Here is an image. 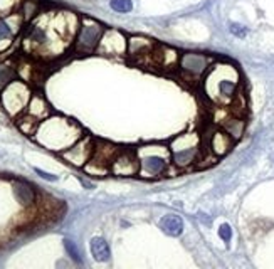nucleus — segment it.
Masks as SVG:
<instances>
[{
    "label": "nucleus",
    "mask_w": 274,
    "mask_h": 269,
    "mask_svg": "<svg viewBox=\"0 0 274 269\" xmlns=\"http://www.w3.org/2000/svg\"><path fill=\"white\" fill-rule=\"evenodd\" d=\"M103 36V27L98 22L94 21H89V22H84V24L81 25V29H79V34H78V39H76V52H79V54H89V52L94 51V47L98 45Z\"/></svg>",
    "instance_id": "f257e3e1"
},
{
    "label": "nucleus",
    "mask_w": 274,
    "mask_h": 269,
    "mask_svg": "<svg viewBox=\"0 0 274 269\" xmlns=\"http://www.w3.org/2000/svg\"><path fill=\"white\" fill-rule=\"evenodd\" d=\"M209 64H211V59L207 56L195 54V52H189V54H184L180 58V69L192 78H199L207 69Z\"/></svg>",
    "instance_id": "f03ea898"
},
{
    "label": "nucleus",
    "mask_w": 274,
    "mask_h": 269,
    "mask_svg": "<svg viewBox=\"0 0 274 269\" xmlns=\"http://www.w3.org/2000/svg\"><path fill=\"white\" fill-rule=\"evenodd\" d=\"M140 166L145 173H148V177H158L167 170L169 162L160 155H148V157H143L140 160Z\"/></svg>",
    "instance_id": "7ed1b4c3"
},
{
    "label": "nucleus",
    "mask_w": 274,
    "mask_h": 269,
    "mask_svg": "<svg viewBox=\"0 0 274 269\" xmlns=\"http://www.w3.org/2000/svg\"><path fill=\"white\" fill-rule=\"evenodd\" d=\"M239 83L237 78H219L217 81V96L219 101H234L237 98Z\"/></svg>",
    "instance_id": "20e7f679"
},
{
    "label": "nucleus",
    "mask_w": 274,
    "mask_h": 269,
    "mask_svg": "<svg viewBox=\"0 0 274 269\" xmlns=\"http://www.w3.org/2000/svg\"><path fill=\"white\" fill-rule=\"evenodd\" d=\"M160 229H162L167 236L177 237L184 232V221H182L178 215H173V214L163 215L162 221H160Z\"/></svg>",
    "instance_id": "39448f33"
},
{
    "label": "nucleus",
    "mask_w": 274,
    "mask_h": 269,
    "mask_svg": "<svg viewBox=\"0 0 274 269\" xmlns=\"http://www.w3.org/2000/svg\"><path fill=\"white\" fill-rule=\"evenodd\" d=\"M232 146V138L226 131H217L212 135L211 140V148L215 155H226Z\"/></svg>",
    "instance_id": "423d86ee"
},
{
    "label": "nucleus",
    "mask_w": 274,
    "mask_h": 269,
    "mask_svg": "<svg viewBox=\"0 0 274 269\" xmlns=\"http://www.w3.org/2000/svg\"><path fill=\"white\" fill-rule=\"evenodd\" d=\"M91 252H93L94 259L100 261V263H106L111 257V251H109V246L103 237H93L91 239Z\"/></svg>",
    "instance_id": "0eeeda50"
},
{
    "label": "nucleus",
    "mask_w": 274,
    "mask_h": 269,
    "mask_svg": "<svg viewBox=\"0 0 274 269\" xmlns=\"http://www.w3.org/2000/svg\"><path fill=\"white\" fill-rule=\"evenodd\" d=\"M199 158V148L197 146H190V148L184 150H173V162L178 166H187Z\"/></svg>",
    "instance_id": "6e6552de"
},
{
    "label": "nucleus",
    "mask_w": 274,
    "mask_h": 269,
    "mask_svg": "<svg viewBox=\"0 0 274 269\" xmlns=\"http://www.w3.org/2000/svg\"><path fill=\"white\" fill-rule=\"evenodd\" d=\"M14 194H15V199H17L22 206H30V204L36 200L34 190L30 188V185L25 184V182H19V184L14 185Z\"/></svg>",
    "instance_id": "1a4fd4ad"
},
{
    "label": "nucleus",
    "mask_w": 274,
    "mask_h": 269,
    "mask_svg": "<svg viewBox=\"0 0 274 269\" xmlns=\"http://www.w3.org/2000/svg\"><path fill=\"white\" fill-rule=\"evenodd\" d=\"M224 131H226V133L229 135L232 140L239 138V136L242 135V131H244V121L237 120V118L229 120L226 124H224Z\"/></svg>",
    "instance_id": "9d476101"
},
{
    "label": "nucleus",
    "mask_w": 274,
    "mask_h": 269,
    "mask_svg": "<svg viewBox=\"0 0 274 269\" xmlns=\"http://www.w3.org/2000/svg\"><path fill=\"white\" fill-rule=\"evenodd\" d=\"M15 78H17V73H15L14 67L7 66V64H0V88L10 84Z\"/></svg>",
    "instance_id": "9b49d317"
},
{
    "label": "nucleus",
    "mask_w": 274,
    "mask_h": 269,
    "mask_svg": "<svg viewBox=\"0 0 274 269\" xmlns=\"http://www.w3.org/2000/svg\"><path fill=\"white\" fill-rule=\"evenodd\" d=\"M109 5H111L113 10H116V12H120V14H126L133 9L131 0H111Z\"/></svg>",
    "instance_id": "f8f14e48"
},
{
    "label": "nucleus",
    "mask_w": 274,
    "mask_h": 269,
    "mask_svg": "<svg viewBox=\"0 0 274 269\" xmlns=\"http://www.w3.org/2000/svg\"><path fill=\"white\" fill-rule=\"evenodd\" d=\"M64 248H66L67 254H69L72 259L76 261V263H81V256H79V251H78V248H76L74 242L69 241V239H66V241H64Z\"/></svg>",
    "instance_id": "ddd939ff"
},
{
    "label": "nucleus",
    "mask_w": 274,
    "mask_h": 269,
    "mask_svg": "<svg viewBox=\"0 0 274 269\" xmlns=\"http://www.w3.org/2000/svg\"><path fill=\"white\" fill-rule=\"evenodd\" d=\"M229 30L235 37H239V39H244V37L247 36V29L241 24H235V22H232V24L229 25Z\"/></svg>",
    "instance_id": "4468645a"
},
{
    "label": "nucleus",
    "mask_w": 274,
    "mask_h": 269,
    "mask_svg": "<svg viewBox=\"0 0 274 269\" xmlns=\"http://www.w3.org/2000/svg\"><path fill=\"white\" fill-rule=\"evenodd\" d=\"M12 37V27L5 21H0V41H7Z\"/></svg>",
    "instance_id": "2eb2a0df"
},
{
    "label": "nucleus",
    "mask_w": 274,
    "mask_h": 269,
    "mask_svg": "<svg viewBox=\"0 0 274 269\" xmlns=\"http://www.w3.org/2000/svg\"><path fill=\"white\" fill-rule=\"evenodd\" d=\"M219 236H220V239H222V241L229 242L231 237H232V229H231V226H229V224H222V226H220V227H219Z\"/></svg>",
    "instance_id": "dca6fc26"
},
{
    "label": "nucleus",
    "mask_w": 274,
    "mask_h": 269,
    "mask_svg": "<svg viewBox=\"0 0 274 269\" xmlns=\"http://www.w3.org/2000/svg\"><path fill=\"white\" fill-rule=\"evenodd\" d=\"M36 172L39 173V175L42 177V179H45V180H51V182L58 180V177H56V175H51V173H45V172H42V170H39V168H36Z\"/></svg>",
    "instance_id": "f3484780"
}]
</instances>
